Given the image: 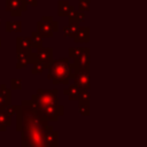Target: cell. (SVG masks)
Returning a JSON list of instances; mask_svg holds the SVG:
<instances>
[{
  "instance_id": "4fadbf2b",
  "label": "cell",
  "mask_w": 147,
  "mask_h": 147,
  "mask_svg": "<svg viewBox=\"0 0 147 147\" xmlns=\"http://www.w3.org/2000/svg\"><path fill=\"white\" fill-rule=\"evenodd\" d=\"M78 29H79V28H78L77 23H70L69 26L64 28L63 32H64V34H65L67 37H72V36H75V33L77 32Z\"/></svg>"
},
{
  "instance_id": "3957f363",
  "label": "cell",
  "mask_w": 147,
  "mask_h": 147,
  "mask_svg": "<svg viewBox=\"0 0 147 147\" xmlns=\"http://www.w3.org/2000/svg\"><path fill=\"white\" fill-rule=\"evenodd\" d=\"M25 0H7V10L13 16H21V13L25 10Z\"/></svg>"
},
{
  "instance_id": "8fae6325",
  "label": "cell",
  "mask_w": 147,
  "mask_h": 147,
  "mask_svg": "<svg viewBox=\"0 0 147 147\" xmlns=\"http://www.w3.org/2000/svg\"><path fill=\"white\" fill-rule=\"evenodd\" d=\"M31 39V45L34 46V47H41L42 45V38H41V34L39 32H33L32 33V37L30 38Z\"/></svg>"
},
{
  "instance_id": "7c38bea8",
  "label": "cell",
  "mask_w": 147,
  "mask_h": 147,
  "mask_svg": "<svg viewBox=\"0 0 147 147\" xmlns=\"http://www.w3.org/2000/svg\"><path fill=\"white\" fill-rule=\"evenodd\" d=\"M86 52H88L87 48H70L69 49V56L75 60V59L79 57L80 55H83Z\"/></svg>"
},
{
  "instance_id": "ac0fdd59",
  "label": "cell",
  "mask_w": 147,
  "mask_h": 147,
  "mask_svg": "<svg viewBox=\"0 0 147 147\" xmlns=\"http://www.w3.org/2000/svg\"><path fill=\"white\" fill-rule=\"evenodd\" d=\"M13 88H21V79H13L11 80Z\"/></svg>"
},
{
  "instance_id": "d6986e66",
  "label": "cell",
  "mask_w": 147,
  "mask_h": 147,
  "mask_svg": "<svg viewBox=\"0 0 147 147\" xmlns=\"http://www.w3.org/2000/svg\"><path fill=\"white\" fill-rule=\"evenodd\" d=\"M28 3H30V5H32V6H36L37 5V0H25Z\"/></svg>"
},
{
  "instance_id": "5b68a950",
  "label": "cell",
  "mask_w": 147,
  "mask_h": 147,
  "mask_svg": "<svg viewBox=\"0 0 147 147\" xmlns=\"http://www.w3.org/2000/svg\"><path fill=\"white\" fill-rule=\"evenodd\" d=\"M52 53H53L52 48H41V47H38L36 57L46 68V67H49L51 63H52Z\"/></svg>"
},
{
  "instance_id": "8992f818",
  "label": "cell",
  "mask_w": 147,
  "mask_h": 147,
  "mask_svg": "<svg viewBox=\"0 0 147 147\" xmlns=\"http://www.w3.org/2000/svg\"><path fill=\"white\" fill-rule=\"evenodd\" d=\"M80 92H82V90H80L77 85H70L67 90H64V91H63V93H64L65 95H68L70 100H72V99H74V100L79 99Z\"/></svg>"
},
{
  "instance_id": "2e32d148",
  "label": "cell",
  "mask_w": 147,
  "mask_h": 147,
  "mask_svg": "<svg viewBox=\"0 0 147 147\" xmlns=\"http://www.w3.org/2000/svg\"><path fill=\"white\" fill-rule=\"evenodd\" d=\"M79 111L83 115H88V101H80Z\"/></svg>"
},
{
  "instance_id": "5bb4252c",
  "label": "cell",
  "mask_w": 147,
  "mask_h": 147,
  "mask_svg": "<svg viewBox=\"0 0 147 147\" xmlns=\"http://www.w3.org/2000/svg\"><path fill=\"white\" fill-rule=\"evenodd\" d=\"M7 31H21V22H7Z\"/></svg>"
},
{
  "instance_id": "52a82bcc",
  "label": "cell",
  "mask_w": 147,
  "mask_h": 147,
  "mask_svg": "<svg viewBox=\"0 0 147 147\" xmlns=\"http://www.w3.org/2000/svg\"><path fill=\"white\" fill-rule=\"evenodd\" d=\"M76 42H87L88 41V28H80L75 33Z\"/></svg>"
},
{
  "instance_id": "ba28073f",
  "label": "cell",
  "mask_w": 147,
  "mask_h": 147,
  "mask_svg": "<svg viewBox=\"0 0 147 147\" xmlns=\"http://www.w3.org/2000/svg\"><path fill=\"white\" fill-rule=\"evenodd\" d=\"M8 125H10V115L7 113V110L1 109L0 110V131H5Z\"/></svg>"
},
{
  "instance_id": "7a4b0ae2",
  "label": "cell",
  "mask_w": 147,
  "mask_h": 147,
  "mask_svg": "<svg viewBox=\"0 0 147 147\" xmlns=\"http://www.w3.org/2000/svg\"><path fill=\"white\" fill-rule=\"evenodd\" d=\"M74 71V78H75V85H77L80 90H88V69H82L75 67Z\"/></svg>"
},
{
  "instance_id": "e0dca14e",
  "label": "cell",
  "mask_w": 147,
  "mask_h": 147,
  "mask_svg": "<svg viewBox=\"0 0 147 147\" xmlns=\"http://www.w3.org/2000/svg\"><path fill=\"white\" fill-rule=\"evenodd\" d=\"M80 1V10H87L88 9V0H79Z\"/></svg>"
},
{
  "instance_id": "9c48e42d",
  "label": "cell",
  "mask_w": 147,
  "mask_h": 147,
  "mask_svg": "<svg viewBox=\"0 0 147 147\" xmlns=\"http://www.w3.org/2000/svg\"><path fill=\"white\" fill-rule=\"evenodd\" d=\"M74 11V7H71L69 5L68 1H62L59 3V15L63 16V15H70Z\"/></svg>"
},
{
  "instance_id": "30bf717a",
  "label": "cell",
  "mask_w": 147,
  "mask_h": 147,
  "mask_svg": "<svg viewBox=\"0 0 147 147\" xmlns=\"http://www.w3.org/2000/svg\"><path fill=\"white\" fill-rule=\"evenodd\" d=\"M31 39L28 38H20L17 39V52L18 51H25L29 52L31 48Z\"/></svg>"
},
{
  "instance_id": "ffe728a7",
  "label": "cell",
  "mask_w": 147,
  "mask_h": 147,
  "mask_svg": "<svg viewBox=\"0 0 147 147\" xmlns=\"http://www.w3.org/2000/svg\"><path fill=\"white\" fill-rule=\"evenodd\" d=\"M0 24H1V21H0Z\"/></svg>"
},
{
  "instance_id": "44dd1931",
  "label": "cell",
  "mask_w": 147,
  "mask_h": 147,
  "mask_svg": "<svg viewBox=\"0 0 147 147\" xmlns=\"http://www.w3.org/2000/svg\"><path fill=\"white\" fill-rule=\"evenodd\" d=\"M0 44H1V40H0Z\"/></svg>"
},
{
  "instance_id": "277c9868",
  "label": "cell",
  "mask_w": 147,
  "mask_h": 147,
  "mask_svg": "<svg viewBox=\"0 0 147 147\" xmlns=\"http://www.w3.org/2000/svg\"><path fill=\"white\" fill-rule=\"evenodd\" d=\"M44 18V17H42ZM57 23L52 21V24L47 23V21L44 18L41 22H38V32L42 37H52L53 31H57Z\"/></svg>"
},
{
  "instance_id": "6da1fadb",
  "label": "cell",
  "mask_w": 147,
  "mask_h": 147,
  "mask_svg": "<svg viewBox=\"0 0 147 147\" xmlns=\"http://www.w3.org/2000/svg\"><path fill=\"white\" fill-rule=\"evenodd\" d=\"M51 71L48 78L53 80V84H68L70 78H74V63H70L68 59H59L51 63Z\"/></svg>"
},
{
  "instance_id": "9a60e30c",
  "label": "cell",
  "mask_w": 147,
  "mask_h": 147,
  "mask_svg": "<svg viewBox=\"0 0 147 147\" xmlns=\"http://www.w3.org/2000/svg\"><path fill=\"white\" fill-rule=\"evenodd\" d=\"M44 69H45V67H44V64L41 63V62H34V64H33V69H32V72L33 74H41L42 71H44Z\"/></svg>"
}]
</instances>
